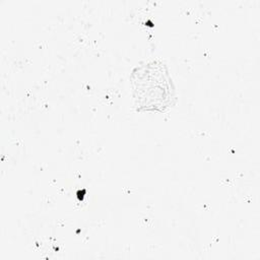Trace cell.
<instances>
[{
  "label": "cell",
  "instance_id": "obj_1",
  "mask_svg": "<svg viewBox=\"0 0 260 260\" xmlns=\"http://www.w3.org/2000/svg\"><path fill=\"white\" fill-rule=\"evenodd\" d=\"M134 95L139 110L164 111L174 99V86L167 66L157 61L137 67L132 73Z\"/></svg>",
  "mask_w": 260,
  "mask_h": 260
}]
</instances>
